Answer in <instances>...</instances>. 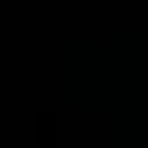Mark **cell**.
Masks as SVG:
<instances>
[{"label":"cell","instance_id":"cell-2","mask_svg":"<svg viewBox=\"0 0 148 148\" xmlns=\"http://www.w3.org/2000/svg\"><path fill=\"white\" fill-rule=\"evenodd\" d=\"M37 127H56V113L53 111H39L37 113Z\"/></svg>","mask_w":148,"mask_h":148},{"label":"cell","instance_id":"cell-1","mask_svg":"<svg viewBox=\"0 0 148 148\" xmlns=\"http://www.w3.org/2000/svg\"><path fill=\"white\" fill-rule=\"evenodd\" d=\"M58 139L56 127H37V143L39 146H53Z\"/></svg>","mask_w":148,"mask_h":148},{"label":"cell","instance_id":"cell-3","mask_svg":"<svg viewBox=\"0 0 148 148\" xmlns=\"http://www.w3.org/2000/svg\"><path fill=\"white\" fill-rule=\"evenodd\" d=\"M0 46H2V42H0Z\"/></svg>","mask_w":148,"mask_h":148}]
</instances>
